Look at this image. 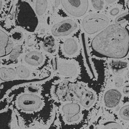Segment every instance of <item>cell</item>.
Wrapping results in <instances>:
<instances>
[{"label":"cell","mask_w":129,"mask_h":129,"mask_svg":"<svg viewBox=\"0 0 129 129\" xmlns=\"http://www.w3.org/2000/svg\"><path fill=\"white\" fill-rule=\"evenodd\" d=\"M91 47L98 57L123 59L129 53V30L115 24L108 25L93 37Z\"/></svg>","instance_id":"obj_1"},{"label":"cell","mask_w":129,"mask_h":129,"mask_svg":"<svg viewBox=\"0 0 129 129\" xmlns=\"http://www.w3.org/2000/svg\"><path fill=\"white\" fill-rule=\"evenodd\" d=\"M14 14L17 26L29 32L36 30L39 24L38 17L29 3L24 0H18Z\"/></svg>","instance_id":"obj_2"},{"label":"cell","mask_w":129,"mask_h":129,"mask_svg":"<svg viewBox=\"0 0 129 129\" xmlns=\"http://www.w3.org/2000/svg\"><path fill=\"white\" fill-rule=\"evenodd\" d=\"M109 18L106 16L101 13H93L83 18L82 26L87 34L93 35L101 32L109 25Z\"/></svg>","instance_id":"obj_3"},{"label":"cell","mask_w":129,"mask_h":129,"mask_svg":"<svg viewBox=\"0 0 129 129\" xmlns=\"http://www.w3.org/2000/svg\"><path fill=\"white\" fill-rule=\"evenodd\" d=\"M62 7L71 16L79 17L88 11V0H60Z\"/></svg>","instance_id":"obj_4"},{"label":"cell","mask_w":129,"mask_h":129,"mask_svg":"<svg viewBox=\"0 0 129 129\" xmlns=\"http://www.w3.org/2000/svg\"><path fill=\"white\" fill-rule=\"evenodd\" d=\"M17 106L24 111H33L40 109L43 105L41 98L33 93H24L18 97Z\"/></svg>","instance_id":"obj_5"},{"label":"cell","mask_w":129,"mask_h":129,"mask_svg":"<svg viewBox=\"0 0 129 129\" xmlns=\"http://www.w3.org/2000/svg\"><path fill=\"white\" fill-rule=\"evenodd\" d=\"M78 27V24L75 20L66 19L54 25L51 32L55 37L67 36L75 32Z\"/></svg>","instance_id":"obj_6"},{"label":"cell","mask_w":129,"mask_h":129,"mask_svg":"<svg viewBox=\"0 0 129 129\" xmlns=\"http://www.w3.org/2000/svg\"><path fill=\"white\" fill-rule=\"evenodd\" d=\"M80 106L78 103L71 102L64 105L62 107V111L66 115L67 121L72 123L80 119Z\"/></svg>","instance_id":"obj_7"},{"label":"cell","mask_w":129,"mask_h":129,"mask_svg":"<svg viewBox=\"0 0 129 129\" xmlns=\"http://www.w3.org/2000/svg\"><path fill=\"white\" fill-rule=\"evenodd\" d=\"M80 39H81V43H82V52L83 55V57H84L85 63H86V66L87 67V71L90 75L91 78H96V74H95V72L93 68L92 61L91 60V58L90 55H89V52H88V46H87V39L86 35L84 33H82L80 36Z\"/></svg>","instance_id":"obj_8"},{"label":"cell","mask_w":129,"mask_h":129,"mask_svg":"<svg viewBox=\"0 0 129 129\" xmlns=\"http://www.w3.org/2000/svg\"><path fill=\"white\" fill-rule=\"evenodd\" d=\"M122 99V94L118 89L113 88L106 91L104 95V103L106 107L115 108L119 105Z\"/></svg>","instance_id":"obj_9"},{"label":"cell","mask_w":129,"mask_h":129,"mask_svg":"<svg viewBox=\"0 0 129 129\" xmlns=\"http://www.w3.org/2000/svg\"><path fill=\"white\" fill-rule=\"evenodd\" d=\"M13 48L12 39L7 33L0 29V57L10 55Z\"/></svg>","instance_id":"obj_10"},{"label":"cell","mask_w":129,"mask_h":129,"mask_svg":"<svg viewBox=\"0 0 129 129\" xmlns=\"http://www.w3.org/2000/svg\"><path fill=\"white\" fill-rule=\"evenodd\" d=\"M24 60L26 64L32 66H39L43 62V54L39 51H33L27 53L24 57Z\"/></svg>","instance_id":"obj_11"},{"label":"cell","mask_w":129,"mask_h":129,"mask_svg":"<svg viewBox=\"0 0 129 129\" xmlns=\"http://www.w3.org/2000/svg\"><path fill=\"white\" fill-rule=\"evenodd\" d=\"M78 44L74 38H68L66 39L63 43V50L64 53L67 56H72L78 51Z\"/></svg>","instance_id":"obj_12"},{"label":"cell","mask_w":129,"mask_h":129,"mask_svg":"<svg viewBox=\"0 0 129 129\" xmlns=\"http://www.w3.org/2000/svg\"><path fill=\"white\" fill-rule=\"evenodd\" d=\"M128 66L127 62L122 60H112L110 63V68L115 74H119L124 71Z\"/></svg>","instance_id":"obj_13"},{"label":"cell","mask_w":129,"mask_h":129,"mask_svg":"<svg viewBox=\"0 0 129 129\" xmlns=\"http://www.w3.org/2000/svg\"><path fill=\"white\" fill-rule=\"evenodd\" d=\"M16 72L13 68L2 67L0 68V80L2 81H10L16 77Z\"/></svg>","instance_id":"obj_14"},{"label":"cell","mask_w":129,"mask_h":129,"mask_svg":"<svg viewBox=\"0 0 129 129\" xmlns=\"http://www.w3.org/2000/svg\"><path fill=\"white\" fill-rule=\"evenodd\" d=\"M43 48L45 51L49 53H53L56 50L55 40L52 36H48L44 39L43 43Z\"/></svg>","instance_id":"obj_15"},{"label":"cell","mask_w":129,"mask_h":129,"mask_svg":"<svg viewBox=\"0 0 129 129\" xmlns=\"http://www.w3.org/2000/svg\"><path fill=\"white\" fill-rule=\"evenodd\" d=\"M95 101L94 93L91 91H87L83 93L80 100V103L85 107H89L92 106Z\"/></svg>","instance_id":"obj_16"},{"label":"cell","mask_w":129,"mask_h":129,"mask_svg":"<svg viewBox=\"0 0 129 129\" xmlns=\"http://www.w3.org/2000/svg\"><path fill=\"white\" fill-rule=\"evenodd\" d=\"M48 8L47 0H36L35 10L37 15L43 16L45 13Z\"/></svg>","instance_id":"obj_17"},{"label":"cell","mask_w":129,"mask_h":129,"mask_svg":"<svg viewBox=\"0 0 129 129\" xmlns=\"http://www.w3.org/2000/svg\"><path fill=\"white\" fill-rule=\"evenodd\" d=\"M16 72L17 75L20 77V78L24 79L29 78L30 74V70L25 66L22 65L18 66L16 70Z\"/></svg>","instance_id":"obj_18"},{"label":"cell","mask_w":129,"mask_h":129,"mask_svg":"<svg viewBox=\"0 0 129 129\" xmlns=\"http://www.w3.org/2000/svg\"><path fill=\"white\" fill-rule=\"evenodd\" d=\"M22 51H23V48H22V45H16L15 47L13 48L11 53H10V60L13 61H16L18 59V57L21 55V54L22 53Z\"/></svg>","instance_id":"obj_19"},{"label":"cell","mask_w":129,"mask_h":129,"mask_svg":"<svg viewBox=\"0 0 129 129\" xmlns=\"http://www.w3.org/2000/svg\"><path fill=\"white\" fill-rule=\"evenodd\" d=\"M129 20V12H125L118 16L115 19V24L120 25L123 24Z\"/></svg>","instance_id":"obj_20"},{"label":"cell","mask_w":129,"mask_h":129,"mask_svg":"<svg viewBox=\"0 0 129 129\" xmlns=\"http://www.w3.org/2000/svg\"><path fill=\"white\" fill-rule=\"evenodd\" d=\"M119 115L123 119L129 120V105L124 106L120 110Z\"/></svg>","instance_id":"obj_21"},{"label":"cell","mask_w":129,"mask_h":129,"mask_svg":"<svg viewBox=\"0 0 129 129\" xmlns=\"http://www.w3.org/2000/svg\"><path fill=\"white\" fill-rule=\"evenodd\" d=\"M92 7L96 10H102L104 8V0H91Z\"/></svg>","instance_id":"obj_22"},{"label":"cell","mask_w":129,"mask_h":129,"mask_svg":"<svg viewBox=\"0 0 129 129\" xmlns=\"http://www.w3.org/2000/svg\"><path fill=\"white\" fill-rule=\"evenodd\" d=\"M103 129H123V127L118 123L110 122L106 123Z\"/></svg>","instance_id":"obj_23"},{"label":"cell","mask_w":129,"mask_h":129,"mask_svg":"<svg viewBox=\"0 0 129 129\" xmlns=\"http://www.w3.org/2000/svg\"><path fill=\"white\" fill-rule=\"evenodd\" d=\"M12 37L14 41L19 42V41H21L22 39H23V34L19 30H16L12 33Z\"/></svg>","instance_id":"obj_24"},{"label":"cell","mask_w":129,"mask_h":129,"mask_svg":"<svg viewBox=\"0 0 129 129\" xmlns=\"http://www.w3.org/2000/svg\"><path fill=\"white\" fill-rule=\"evenodd\" d=\"M52 65L53 70L55 71L58 70L59 67V61L56 56H54L52 59Z\"/></svg>","instance_id":"obj_25"},{"label":"cell","mask_w":129,"mask_h":129,"mask_svg":"<svg viewBox=\"0 0 129 129\" xmlns=\"http://www.w3.org/2000/svg\"><path fill=\"white\" fill-rule=\"evenodd\" d=\"M123 83V78H120V77H118V78H116L115 80H114V85L117 88H119L120 87Z\"/></svg>","instance_id":"obj_26"},{"label":"cell","mask_w":129,"mask_h":129,"mask_svg":"<svg viewBox=\"0 0 129 129\" xmlns=\"http://www.w3.org/2000/svg\"><path fill=\"white\" fill-rule=\"evenodd\" d=\"M27 90L30 93H37L39 91V87L35 86H29L28 88H27Z\"/></svg>","instance_id":"obj_27"},{"label":"cell","mask_w":129,"mask_h":129,"mask_svg":"<svg viewBox=\"0 0 129 129\" xmlns=\"http://www.w3.org/2000/svg\"><path fill=\"white\" fill-rule=\"evenodd\" d=\"M119 12H120L119 8H118L117 7H115V8H113V9L110 10V15L112 16H117L118 14L119 13Z\"/></svg>","instance_id":"obj_28"},{"label":"cell","mask_w":129,"mask_h":129,"mask_svg":"<svg viewBox=\"0 0 129 129\" xmlns=\"http://www.w3.org/2000/svg\"><path fill=\"white\" fill-rule=\"evenodd\" d=\"M123 92L124 94H128L129 93V84H127L123 88Z\"/></svg>","instance_id":"obj_29"},{"label":"cell","mask_w":129,"mask_h":129,"mask_svg":"<svg viewBox=\"0 0 129 129\" xmlns=\"http://www.w3.org/2000/svg\"><path fill=\"white\" fill-rule=\"evenodd\" d=\"M60 3V0H55V2H54V4H55V8H57L59 7Z\"/></svg>","instance_id":"obj_30"},{"label":"cell","mask_w":129,"mask_h":129,"mask_svg":"<svg viewBox=\"0 0 129 129\" xmlns=\"http://www.w3.org/2000/svg\"><path fill=\"white\" fill-rule=\"evenodd\" d=\"M105 1L108 4H114L116 1V0H105Z\"/></svg>","instance_id":"obj_31"},{"label":"cell","mask_w":129,"mask_h":129,"mask_svg":"<svg viewBox=\"0 0 129 129\" xmlns=\"http://www.w3.org/2000/svg\"><path fill=\"white\" fill-rule=\"evenodd\" d=\"M3 7V0H0V10H1Z\"/></svg>","instance_id":"obj_32"},{"label":"cell","mask_w":129,"mask_h":129,"mask_svg":"<svg viewBox=\"0 0 129 129\" xmlns=\"http://www.w3.org/2000/svg\"><path fill=\"white\" fill-rule=\"evenodd\" d=\"M126 5H127V9H128V11H129V0H127V1Z\"/></svg>","instance_id":"obj_33"},{"label":"cell","mask_w":129,"mask_h":129,"mask_svg":"<svg viewBox=\"0 0 129 129\" xmlns=\"http://www.w3.org/2000/svg\"><path fill=\"white\" fill-rule=\"evenodd\" d=\"M127 77L128 79H129V70L128 71L127 74Z\"/></svg>","instance_id":"obj_34"},{"label":"cell","mask_w":129,"mask_h":129,"mask_svg":"<svg viewBox=\"0 0 129 129\" xmlns=\"http://www.w3.org/2000/svg\"><path fill=\"white\" fill-rule=\"evenodd\" d=\"M126 129H129V125L127 126V127Z\"/></svg>","instance_id":"obj_35"},{"label":"cell","mask_w":129,"mask_h":129,"mask_svg":"<svg viewBox=\"0 0 129 129\" xmlns=\"http://www.w3.org/2000/svg\"><path fill=\"white\" fill-rule=\"evenodd\" d=\"M4 1H7L8 0H4Z\"/></svg>","instance_id":"obj_36"}]
</instances>
